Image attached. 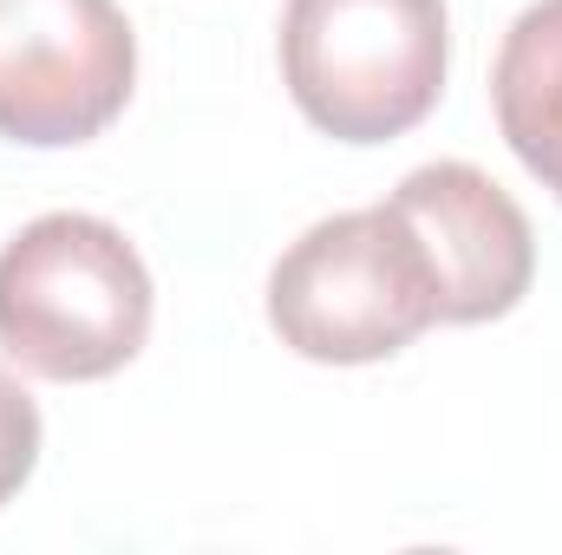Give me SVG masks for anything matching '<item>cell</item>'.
I'll return each instance as SVG.
<instances>
[{
  "instance_id": "cell-1",
  "label": "cell",
  "mask_w": 562,
  "mask_h": 555,
  "mask_svg": "<svg viewBox=\"0 0 562 555\" xmlns=\"http://www.w3.org/2000/svg\"><path fill=\"white\" fill-rule=\"evenodd\" d=\"M150 333V269L105 216H40L0 249V353L33 380H112Z\"/></svg>"
},
{
  "instance_id": "cell-5",
  "label": "cell",
  "mask_w": 562,
  "mask_h": 555,
  "mask_svg": "<svg viewBox=\"0 0 562 555\" xmlns=\"http://www.w3.org/2000/svg\"><path fill=\"white\" fill-rule=\"evenodd\" d=\"M393 216L413 229L425 269H431V307L451 327H477L510 314L530 275H537V236L517 196L484 177L477 163H419L393 196Z\"/></svg>"
},
{
  "instance_id": "cell-3",
  "label": "cell",
  "mask_w": 562,
  "mask_h": 555,
  "mask_svg": "<svg viewBox=\"0 0 562 555\" xmlns=\"http://www.w3.org/2000/svg\"><path fill=\"white\" fill-rule=\"evenodd\" d=\"M431 320V269L393 203L314 223L269 275V327L321 366L393 360Z\"/></svg>"
},
{
  "instance_id": "cell-2",
  "label": "cell",
  "mask_w": 562,
  "mask_h": 555,
  "mask_svg": "<svg viewBox=\"0 0 562 555\" xmlns=\"http://www.w3.org/2000/svg\"><path fill=\"white\" fill-rule=\"evenodd\" d=\"M451 66L445 0H288L281 79L314 132L386 144L431 118Z\"/></svg>"
},
{
  "instance_id": "cell-6",
  "label": "cell",
  "mask_w": 562,
  "mask_h": 555,
  "mask_svg": "<svg viewBox=\"0 0 562 555\" xmlns=\"http://www.w3.org/2000/svg\"><path fill=\"white\" fill-rule=\"evenodd\" d=\"M491 105L504 144L562 203V0H537L510 20L491 72Z\"/></svg>"
},
{
  "instance_id": "cell-7",
  "label": "cell",
  "mask_w": 562,
  "mask_h": 555,
  "mask_svg": "<svg viewBox=\"0 0 562 555\" xmlns=\"http://www.w3.org/2000/svg\"><path fill=\"white\" fill-rule=\"evenodd\" d=\"M33 464H40V406H33V393L0 366V503L33 477Z\"/></svg>"
},
{
  "instance_id": "cell-4",
  "label": "cell",
  "mask_w": 562,
  "mask_h": 555,
  "mask_svg": "<svg viewBox=\"0 0 562 555\" xmlns=\"http://www.w3.org/2000/svg\"><path fill=\"white\" fill-rule=\"evenodd\" d=\"M138 79V39L119 0H0V138H99Z\"/></svg>"
}]
</instances>
